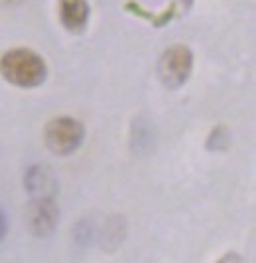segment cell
I'll use <instances>...</instances> for the list:
<instances>
[{"label":"cell","mask_w":256,"mask_h":263,"mask_svg":"<svg viewBox=\"0 0 256 263\" xmlns=\"http://www.w3.org/2000/svg\"><path fill=\"white\" fill-rule=\"evenodd\" d=\"M0 76L10 85L32 89L48 78L46 60L30 48H14L0 55Z\"/></svg>","instance_id":"6da1fadb"},{"label":"cell","mask_w":256,"mask_h":263,"mask_svg":"<svg viewBox=\"0 0 256 263\" xmlns=\"http://www.w3.org/2000/svg\"><path fill=\"white\" fill-rule=\"evenodd\" d=\"M46 146L57 157L73 155L85 141V127L75 117H53L44 129Z\"/></svg>","instance_id":"7a4b0ae2"},{"label":"cell","mask_w":256,"mask_h":263,"mask_svg":"<svg viewBox=\"0 0 256 263\" xmlns=\"http://www.w3.org/2000/svg\"><path fill=\"white\" fill-rule=\"evenodd\" d=\"M193 53L187 46L176 44L164 50L158 62V76L167 89H179L191 76Z\"/></svg>","instance_id":"3957f363"},{"label":"cell","mask_w":256,"mask_h":263,"mask_svg":"<svg viewBox=\"0 0 256 263\" xmlns=\"http://www.w3.org/2000/svg\"><path fill=\"white\" fill-rule=\"evenodd\" d=\"M59 210L55 200H32L28 208V226L36 236H50L57 226Z\"/></svg>","instance_id":"277c9868"},{"label":"cell","mask_w":256,"mask_h":263,"mask_svg":"<svg viewBox=\"0 0 256 263\" xmlns=\"http://www.w3.org/2000/svg\"><path fill=\"white\" fill-rule=\"evenodd\" d=\"M26 190L32 200H55L57 194V178L46 164H34L26 172Z\"/></svg>","instance_id":"5b68a950"},{"label":"cell","mask_w":256,"mask_h":263,"mask_svg":"<svg viewBox=\"0 0 256 263\" xmlns=\"http://www.w3.org/2000/svg\"><path fill=\"white\" fill-rule=\"evenodd\" d=\"M59 20L67 32H83L91 16V6L87 0H57Z\"/></svg>","instance_id":"8992f818"},{"label":"cell","mask_w":256,"mask_h":263,"mask_svg":"<svg viewBox=\"0 0 256 263\" xmlns=\"http://www.w3.org/2000/svg\"><path fill=\"white\" fill-rule=\"evenodd\" d=\"M124 10L130 12V14H134V16H140V18H144V20H148L152 26L164 28L167 22H172V20L176 18V14H178V6H176V2H172L166 10H162L160 14H154V12H150V10H146V8H142L138 2L128 0V2H124Z\"/></svg>","instance_id":"52a82bcc"},{"label":"cell","mask_w":256,"mask_h":263,"mask_svg":"<svg viewBox=\"0 0 256 263\" xmlns=\"http://www.w3.org/2000/svg\"><path fill=\"white\" fill-rule=\"evenodd\" d=\"M229 143H230L229 131L225 127H217V129L211 131L209 139H207V148L209 151H225L229 146Z\"/></svg>","instance_id":"ba28073f"},{"label":"cell","mask_w":256,"mask_h":263,"mask_svg":"<svg viewBox=\"0 0 256 263\" xmlns=\"http://www.w3.org/2000/svg\"><path fill=\"white\" fill-rule=\"evenodd\" d=\"M217 263H243V261H241V257H239L237 253H227V255H223Z\"/></svg>","instance_id":"9c48e42d"},{"label":"cell","mask_w":256,"mask_h":263,"mask_svg":"<svg viewBox=\"0 0 256 263\" xmlns=\"http://www.w3.org/2000/svg\"><path fill=\"white\" fill-rule=\"evenodd\" d=\"M193 2H195V0H176V6H178L181 12H187L193 6Z\"/></svg>","instance_id":"30bf717a"},{"label":"cell","mask_w":256,"mask_h":263,"mask_svg":"<svg viewBox=\"0 0 256 263\" xmlns=\"http://www.w3.org/2000/svg\"><path fill=\"white\" fill-rule=\"evenodd\" d=\"M4 236H6V218H4V214L0 212V241L4 239Z\"/></svg>","instance_id":"8fae6325"},{"label":"cell","mask_w":256,"mask_h":263,"mask_svg":"<svg viewBox=\"0 0 256 263\" xmlns=\"http://www.w3.org/2000/svg\"><path fill=\"white\" fill-rule=\"evenodd\" d=\"M6 2H14V0H6Z\"/></svg>","instance_id":"7c38bea8"}]
</instances>
